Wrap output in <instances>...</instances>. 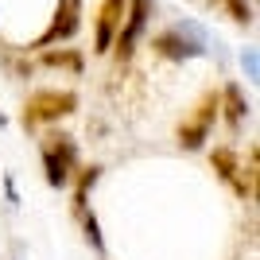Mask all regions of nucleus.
Returning <instances> with one entry per match:
<instances>
[{
    "instance_id": "obj_1",
    "label": "nucleus",
    "mask_w": 260,
    "mask_h": 260,
    "mask_svg": "<svg viewBox=\"0 0 260 260\" xmlns=\"http://www.w3.org/2000/svg\"><path fill=\"white\" fill-rule=\"evenodd\" d=\"M39 155H43V171L51 186H70L78 171V148L66 132H47L43 144H39Z\"/></svg>"
},
{
    "instance_id": "obj_2",
    "label": "nucleus",
    "mask_w": 260,
    "mask_h": 260,
    "mask_svg": "<svg viewBox=\"0 0 260 260\" xmlns=\"http://www.w3.org/2000/svg\"><path fill=\"white\" fill-rule=\"evenodd\" d=\"M78 109V93L70 89H39L23 105V128H39V124H54V120L70 117Z\"/></svg>"
},
{
    "instance_id": "obj_3",
    "label": "nucleus",
    "mask_w": 260,
    "mask_h": 260,
    "mask_svg": "<svg viewBox=\"0 0 260 260\" xmlns=\"http://www.w3.org/2000/svg\"><path fill=\"white\" fill-rule=\"evenodd\" d=\"M217 109H221V105H217V93H206V98L194 105V113H190V117L179 120V144H183V148H190V152H194V148H202V144H206L210 124L217 120Z\"/></svg>"
},
{
    "instance_id": "obj_4",
    "label": "nucleus",
    "mask_w": 260,
    "mask_h": 260,
    "mask_svg": "<svg viewBox=\"0 0 260 260\" xmlns=\"http://www.w3.org/2000/svg\"><path fill=\"white\" fill-rule=\"evenodd\" d=\"M148 12H152V0H128L124 23H120V31H117V58H132L144 27H148Z\"/></svg>"
},
{
    "instance_id": "obj_5",
    "label": "nucleus",
    "mask_w": 260,
    "mask_h": 260,
    "mask_svg": "<svg viewBox=\"0 0 260 260\" xmlns=\"http://www.w3.org/2000/svg\"><path fill=\"white\" fill-rule=\"evenodd\" d=\"M78 27H82V0H62L58 12H54V20H51V27L39 35L35 47H51L54 39H70Z\"/></svg>"
},
{
    "instance_id": "obj_6",
    "label": "nucleus",
    "mask_w": 260,
    "mask_h": 260,
    "mask_svg": "<svg viewBox=\"0 0 260 260\" xmlns=\"http://www.w3.org/2000/svg\"><path fill=\"white\" fill-rule=\"evenodd\" d=\"M124 8H128V0H101V8H98V47H93L98 54L113 51V39H117L120 23H124Z\"/></svg>"
},
{
    "instance_id": "obj_7",
    "label": "nucleus",
    "mask_w": 260,
    "mask_h": 260,
    "mask_svg": "<svg viewBox=\"0 0 260 260\" xmlns=\"http://www.w3.org/2000/svg\"><path fill=\"white\" fill-rule=\"evenodd\" d=\"M210 163H214V171L221 175V179H225V183L233 186L241 198H252V190L245 186V175H241L245 167H241V159H237V152H233V148H214V152H210Z\"/></svg>"
},
{
    "instance_id": "obj_8",
    "label": "nucleus",
    "mask_w": 260,
    "mask_h": 260,
    "mask_svg": "<svg viewBox=\"0 0 260 260\" xmlns=\"http://www.w3.org/2000/svg\"><path fill=\"white\" fill-rule=\"evenodd\" d=\"M155 51L167 54V58H194V54H202V43H198V39H186V35L175 27V31H163L159 39H155Z\"/></svg>"
},
{
    "instance_id": "obj_9",
    "label": "nucleus",
    "mask_w": 260,
    "mask_h": 260,
    "mask_svg": "<svg viewBox=\"0 0 260 260\" xmlns=\"http://www.w3.org/2000/svg\"><path fill=\"white\" fill-rule=\"evenodd\" d=\"M74 179H78V183H74V210H78V217H82V214H86V194H89V186L101 179V167H98V163H89V167H78Z\"/></svg>"
},
{
    "instance_id": "obj_10",
    "label": "nucleus",
    "mask_w": 260,
    "mask_h": 260,
    "mask_svg": "<svg viewBox=\"0 0 260 260\" xmlns=\"http://www.w3.org/2000/svg\"><path fill=\"white\" fill-rule=\"evenodd\" d=\"M217 105H225V117H229V124H241V120L249 117V101L241 98V89H237V86H225V93L217 98Z\"/></svg>"
},
{
    "instance_id": "obj_11",
    "label": "nucleus",
    "mask_w": 260,
    "mask_h": 260,
    "mask_svg": "<svg viewBox=\"0 0 260 260\" xmlns=\"http://www.w3.org/2000/svg\"><path fill=\"white\" fill-rule=\"evenodd\" d=\"M43 66H66V70H82V54L78 51H43Z\"/></svg>"
},
{
    "instance_id": "obj_12",
    "label": "nucleus",
    "mask_w": 260,
    "mask_h": 260,
    "mask_svg": "<svg viewBox=\"0 0 260 260\" xmlns=\"http://www.w3.org/2000/svg\"><path fill=\"white\" fill-rule=\"evenodd\" d=\"M221 8L229 12V20H237V23H252V8H249V0H221Z\"/></svg>"
},
{
    "instance_id": "obj_13",
    "label": "nucleus",
    "mask_w": 260,
    "mask_h": 260,
    "mask_svg": "<svg viewBox=\"0 0 260 260\" xmlns=\"http://www.w3.org/2000/svg\"><path fill=\"white\" fill-rule=\"evenodd\" d=\"M82 221H86V237L101 249V233H98V221H93V214H82Z\"/></svg>"
}]
</instances>
